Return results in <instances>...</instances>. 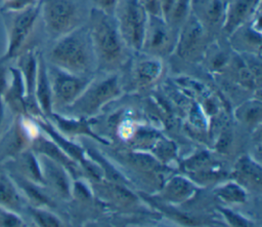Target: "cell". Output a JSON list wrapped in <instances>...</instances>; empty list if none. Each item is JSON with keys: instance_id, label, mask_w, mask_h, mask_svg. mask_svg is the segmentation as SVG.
<instances>
[{"instance_id": "16", "label": "cell", "mask_w": 262, "mask_h": 227, "mask_svg": "<svg viewBox=\"0 0 262 227\" xmlns=\"http://www.w3.org/2000/svg\"><path fill=\"white\" fill-rule=\"evenodd\" d=\"M11 81L5 88L4 94H2L4 103L8 104L13 110L18 113L25 114L26 110V89L23 76L18 68H8Z\"/></svg>"}, {"instance_id": "8", "label": "cell", "mask_w": 262, "mask_h": 227, "mask_svg": "<svg viewBox=\"0 0 262 227\" xmlns=\"http://www.w3.org/2000/svg\"><path fill=\"white\" fill-rule=\"evenodd\" d=\"M40 1L35 5L15 12V16L11 23V27L8 33V41L5 52L0 56V65H4L6 62L16 58L29 38L37 18L40 15Z\"/></svg>"}, {"instance_id": "7", "label": "cell", "mask_w": 262, "mask_h": 227, "mask_svg": "<svg viewBox=\"0 0 262 227\" xmlns=\"http://www.w3.org/2000/svg\"><path fill=\"white\" fill-rule=\"evenodd\" d=\"M207 31L191 11L178 30L174 51L182 60L191 61L205 53Z\"/></svg>"}, {"instance_id": "10", "label": "cell", "mask_w": 262, "mask_h": 227, "mask_svg": "<svg viewBox=\"0 0 262 227\" xmlns=\"http://www.w3.org/2000/svg\"><path fill=\"white\" fill-rule=\"evenodd\" d=\"M261 0H229L226 2L222 31L230 35L239 26L250 21L260 9Z\"/></svg>"}, {"instance_id": "21", "label": "cell", "mask_w": 262, "mask_h": 227, "mask_svg": "<svg viewBox=\"0 0 262 227\" xmlns=\"http://www.w3.org/2000/svg\"><path fill=\"white\" fill-rule=\"evenodd\" d=\"M237 179L248 185H260L261 169L248 158L241 159L235 167Z\"/></svg>"}, {"instance_id": "12", "label": "cell", "mask_w": 262, "mask_h": 227, "mask_svg": "<svg viewBox=\"0 0 262 227\" xmlns=\"http://www.w3.org/2000/svg\"><path fill=\"white\" fill-rule=\"evenodd\" d=\"M38 160L45 185H49L61 196H69L70 184L63 165L43 154H39Z\"/></svg>"}, {"instance_id": "4", "label": "cell", "mask_w": 262, "mask_h": 227, "mask_svg": "<svg viewBox=\"0 0 262 227\" xmlns=\"http://www.w3.org/2000/svg\"><path fill=\"white\" fill-rule=\"evenodd\" d=\"M113 16L118 30L127 47L134 52H140L148 13L139 0H119Z\"/></svg>"}, {"instance_id": "3", "label": "cell", "mask_w": 262, "mask_h": 227, "mask_svg": "<svg viewBox=\"0 0 262 227\" xmlns=\"http://www.w3.org/2000/svg\"><path fill=\"white\" fill-rule=\"evenodd\" d=\"M47 33L55 40L87 23L86 0H39Z\"/></svg>"}, {"instance_id": "5", "label": "cell", "mask_w": 262, "mask_h": 227, "mask_svg": "<svg viewBox=\"0 0 262 227\" xmlns=\"http://www.w3.org/2000/svg\"><path fill=\"white\" fill-rule=\"evenodd\" d=\"M120 92L121 86L118 75L115 72H108L102 78L89 81L81 94L70 106L76 113L90 115Z\"/></svg>"}, {"instance_id": "6", "label": "cell", "mask_w": 262, "mask_h": 227, "mask_svg": "<svg viewBox=\"0 0 262 227\" xmlns=\"http://www.w3.org/2000/svg\"><path fill=\"white\" fill-rule=\"evenodd\" d=\"M178 30L161 15L148 14L140 52L163 58L174 51Z\"/></svg>"}, {"instance_id": "14", "label": "cell", "mask_w": 262, "mask_h": 227, "mask_svg": "<svg viewBox=\"0 0 262 227\" xmlns=\"http://www.w3.org/2000/svg\"><path fill=\"white\" fill-rule=\"evenodd\" d=\"M143 53V52H142ZM133 78L139 86L152 84L163 73V62L161 58L143 53L133 64Z\"/></svg>"}, {"instance_id": "29", "label": "cell", "mask_w": 262, "mask_h": 227, "mask_svg": "<svg viewBox=\"0 0 262 227\" xmlns=\"http://www.w3.org/2000/svg\"><path fill=\"white\" fill-rule=\"evenodd\" d=\"M139 1L148 14L162 16L160 0H139Z\"/></svg>"}, {"instance_id": "28", "label": "cell", "mask_w": 262, "mask_h": 227, "mask_svg": "<svg viewBox=\"0 0 262 227\" xmlns=\"http://www.w3.org/2000/svg\"><path fill=\"white\" fill-rule=\"evenodd\" d=\"M118 1L119 0H91L93 7H96L110 14H113Z\"/></svg>"}, {"instance_id": "33", "label": "cell", "mask_w": 262, "mask_h": 227, "mask_svg": "<svg viewBox=\"0 0 262 227\" xmlns=\"http://www.w3.org/2000/svg\"><path fill=\"white\" fill-rule=\"evenodd\" d=\"M4 101L2 98V94H0V129H1V124L3 121V117H4V105H3Z\"/></svg>"}, {"instance_id": "23", "label": "cell", "mask_w": 262, "mask_h": 227, "mask_svg": "<svg viewBox=\"0 0 262 227\" xmlns=\"http://www.w3.org/2000/svg\"><path fill=\"white\" fill-rule=\"evenodd\" d=\"M30 213H31L33 219L35 220V222L40 226L49 227V226H58L59 225V221L54 215H52L51 213H49L45 210H42L41 207H37V206L31 207Z\"/></svg>"}, {"instance_id": "2", "label": "cell", "mask_w": 262, "mask_h": 227, "mask_svg": "<svg viewBox=\"0 0 262 227\" xmlns=\"http://www.w3.org/2000/svg\"><path fill=\"white\" fill-rule=\"evenodd\" d=\"M49 64L71 74L88 77L97 68V60L87 24L55 39L49 55Z\"/></svg>"}, {"instance_id": "13", "label": "cell", "mask_w": 262, "mask_h": 227, "mask_svg": "<svg viewBox=\"0 0 262 227\" xmlns=\"http://www.w3.org/2000/svg\"><path fill=\"white\" fill-rule=\"evenodd\" d=\"M34 98L40 112L45 115H51L52 97L51 87L47 72V63L42 53H38V67L34 88Z\"/></svg>"}, {"instance_id": "27", "label": "cell", "mask_w": 262, "mask_h": 227, "mask_svg": "<svg viewBox=\"0 0 262 227\" xmlns=\"http://www.w3.org/2000/svg\"><path fill=\"white\" fill-rule=\"evenodd\" d=\"M261 116V106L260 104L250 105L246 108V110L242 111V118L247 122H255L259 120Z\"/></svg>"}, {"instance_id": "15", "label": "cell", "mask_w": 262, "mask_h": 227, "mask_svg": "<svg viewBox=\"0 0 262 227\" xmlns=\"http://www.w3.org/2000/svg\"><path fill=\"white\" fill-rule=\"evenodd\" d=\"M17 60V68L21 73L26 89V102H36L34 88L38 67V53L34 49H27L20 52Z\"/></svg>"}, {"instance_id": "32", "label": "cell", "mask_w": 262, "mask_h": 227, "mask_svg": "<svg viewBox=\"0 0 262 227\" xmlns=\"http://www.w3.org/2000/svg\"><path fill=\"white\" fill-rule=\"evenodd\" d=\"M7 84V79H6V70L0 65V94H3Z\"/></svg>"}, {"instance_id": "25", "label": "cell", "mask_w": 262, "mask_h": 227, "mask_svg": "<svg viewBox=\"0 0 262 227\" xmlns=\"http://www.w3.org/2000/svg\"><path fill=\"white\" fill-rule=\"evenodd\" d=\"M38 1L39 0H3L0 11L4 13L19 12L35 5Z\"/></svg>"}, {"instance_id": "11", "label": "cell", "mask_w": 262, "mask_h": 227, "mask_svg": "<svg viewBox=\"0 0 262 227\" xmlns=\"http://www.w3.org/2000/svg\"><path fill=\"white\" fill-rule=\"evenodd\" d=\"M226 2L224 0H191V11L208 32L221 28L224 22Z\"/></svg>"}, {"instance_id": "31", "label": "cell", "mask_w": 262, "mask_h": 227, "mask_svg": "<svg viewBox=\"0 0 262 227\" xmlns=\"http://www.w3.org/2000/svg\"><path fill=\"white\" fill-rule=\"evenodd\" d=\"M223 213L225 214V217L228 219V221H229L232 225H237V226H245V225H247L246 222H245L242 218L237 217L236 215L232 214L231 212L223 211Z\"/></svg>"}, {"instance_id": "9", "label": "cell", "mask_w": 262, "mask_h": 227, "mask_svg": "<svg viewBox=\"0 0 262 227\" xmlns=\"http://www.w3.org/2000/svg\"><path fill=\"white\" fill-rule=\"evenodd\" d=\"M47 72L51 87L52 105L57 103L62 106H70L84 90L88 77L71 74L54 65H47Z\"/></svg>"}, {"instance_id": "19", "label": "cell", "mask_w": 262, "mask_h": 227, "mask_svg": "<svg viewBox=\"0 0 262 227\" xmlns=\"http://www.w3.org/2000/svg\"><path fill=\"white\" fill-rule=\"evenodd\" d=\"M194 192L192 184L182 177L171 179L163 189V197L166 200L180 202L189 198Z\"/></svg>"}, {"instance_id": "20", "label": "cell", "mask_w": 262, "mask_h": 227, "mask_svg": "<svg viewBox=\"0 0 262 227\" xmlns=\"http://www.w3.org/2000/svg\"><path fill=\"white\" fill-rule=\"evenodd\" d=\"M33 151L37 152L38 154L46 155L51 159L57 161L58 163L62 164L63 166H67L68 168L74 167L70 158L67 157V155L59 149V147L55 143L43 137L35 138L33 142Z\"/></svg>"}, {"instance_id": "17", "label": "cell", "mask_w": 262, "mask_h": 227, "mask_svg": "<svg viewBox=\"0 0 262 227\" xmlns=\"http://www.w3.org/2000/svg\"><path fill=\"white\" fill-rule=\"evenodd\" d=\"M18 166L21 177L37 184L38 186L45 185L39 160L34 151H21L19 153Z\"/></svg>"}, {"instance_id": "26", "label": "cell", "mask_w": 262, "mask_h": 227, "mask_svg": "<svg viewBox=\"0 0 262 227\" xmlns=\"http://www.w3.org/2000/svg\"><path fill=\"white\" fill-rule=\"evenodd\" d=\"M106 189L110 192L112 198L116 199L117 201H120L122 203H132L133 201H135L134 195L122 186H119L117 184H110Z\"/></svg>"}, {"instance_id": "18", "label": "cell", "mask_w": 262, "mask_h": 227, "mask_svg": "<svg viewBox=\"0 0 262 227\" xmlns=\"http://www.w3.org/2000/svg\"><path fill=\"white\" fill-rule=\"evenodd\" d=\"M0 205L17 212L21 207L18 188L8 175L0 174Z\"/></svg>"}, {"instance_id": "1", "label": "cell", "mask_w": 262, "mask_h": 227, "mask_svg": "<svg viewBox=\"0 0 262 227\" xmlns=\"http://www.w3.org/2000/svg\"><path fill=\"white\" fill-rule=\"evenodd\" d=\"M87 27L97 60V68L104 72H115L128 60V51L118 30L113 14L91 6Z\"/></svg>"}, {"instance_id": "22", "label": "cell", "mask_w": 262, "mask_h": 227, "mask_svg": "<svg viewBox=\"0 0 262 227\" xmlns=\"http://www.w3.org/2000/svg\"><path fill=\"white\" fill-rule=\"evenodd\" d=\"M217 195L228 202H243L246 199V193L244 190L234 183H228L217 190Z\"/></svg>"}, {"instance_id": "30", "label": "cell", "mask_w": 262, "mask_h": 227, "mask_svg": "<svg viewBox=\"0 0 262 227\" xmlns=\"http://www.w3.org/2000/svg\"><path fill=\"white\" fill-rule=\"evenodd\" d=\"M177 0H160V6H161V14L164 20L167 21L173 6L175 5Z\"/></svg>"}, {"instance_id": "24", "label": "cell", "mask_w": 262, "mask_h": 227, "mask_svg": "<svg viewBox=\"0 0 262 227\" xmlns=\"http://www.w3.org/2000/svg\"><path fill=\"white\" fill-rule=\"evenodd\" d=\"M0 226L20 227L24 226V221L16 212L0 205Z\"/></svg>"}]
</instances>
